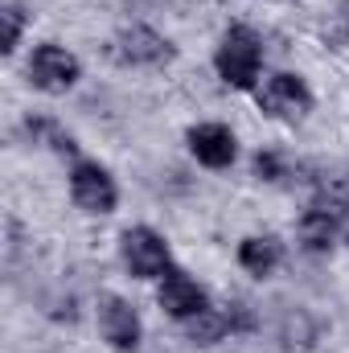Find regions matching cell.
Returning <instances> with one entry per match:
<instances>
[{
    "instance_id": "cell-5",
    "label": "cell",
    "mask_w": 349,
    "mask_h": 353,
    "mask_svg": "<svg viewBox=\"0 0 349 353\" xmlns=\"http://www.w3.org/2000/svg\"><path fill=\"white\" fill-rule=\"evenodd\" d=\"M99 329H103V337H107L111 350H119V353L140 350L144 329H140L136 308H132L123 296H103V300H99Z\"/></svg>"
},
{
    "instance_id": "cell-4",
    "label": "cell",
    "mask_w": 349,
    "mask_h": 353,
    "mask_svg": "<svg viewBox=\"0 0 349 353\" xmlns=\"http://www.w3.org/2000/svg\"><path fill=\"white\" fill-rule=\"evenodd\" d=\"M259 107L271 119H300L312 107V90L300 74H271L259 87Z\"/></svg>"
},
{
    "instance_id": "cell-11",
    "label": "cell",
    "mask_w": 349,
    "mask_h": 353,
    "mask_svg": "<svg viewBox=\"0 0 349 353\" xmlns=\"http://www.w3.org/2000/svg\"><path fill=\"white\" fill-rule=\"evenodd\" d=\"M185 333H189V341H197V345H214V341H222L226 333H235V329H230V312L206 308V312H197V316L185 321Z\"/></svg>"
},
{
    "instance_id": "cell-8",
    "label": "cell",
    "mask_w": 349,
    "mask_h": 353,
    "mask_svg": "<svg viewBox=\"0 0 349 353\" xmlns=\"http://www.w3.org/2000/svg\"><path fill=\"white\" fill-rule=\"evenodd\" d=\"M115 58L128 62V66H161V62L173 58V46H169L157 29L132 25V29H123V33L115 37Z\"/></svg>"
},
{
    "instance_id": "cell-6",
    "label": "cell",
    "mask_w": 349,
    "mask_h": 353,
    "mask_svg": "<svg viewBox=\"0 0 349 353\" xmlns=\"http://www.w3.org/2000/svg\"><path fill=\"white\" fill-rule=\"evenodd\" d=\"M70 197L79 201V210H87V214H111L115 210V201H119V189H115V181L111 173L103 169V165H74V173H70Z\"/></svg>"
},
{
    "instance_id": "cell-9",
    "label": "cell",
    "mask_w": 349,
    "mask_h": 353,
    "mask_svg": "<svg viewBox=\"0 0 349 353\" xmlns=\"http://www.w3.org/2000/svg\"><path fill=\"white\" fill-rule=\"evenodd\" d=\"M189 152L206 165V169H226L235 161V132L226 123H197L189 128Z\"/></svg>"
},
{
    "instance_id": "cell-2",
    "label": "cell",
    "mask_w": 349,
    "mask_h": 353,
    "mask_svg": "<svg viewBox=\"0 0 349 353\" xmlns=\"http://www.w3.org/2000/svg\"><path fill=\"white\" fill-rule=\"evenodd\" d=\"M79 74H83L79 58L70 50L54 46V41L37 46L33 58H29V83L37 90H46V94H66V90L79 83Z\"/></svg>"
},
{
    "instance_id": "cell-7",
    "label": "cell",
    "mask_w": 349,
    "mask_h": 353,
    "mask_svg": "<svg viewBox=\"0 0 349 353\" xmlns=\"http://www.w3.org/2000/svg\"><path fill=\"white\" fill-rule=\"evenodd\" d=\"M161 308L173 316V321H189V316H197V312H206L210 308V300H206V288L197 283V279H189L185 271H177V267H169L165 275H161Z\"/></svg>"
},
{
    "instance_id": "cell-1",
    "label": "cell",
    "mask_w": 349,
    "mask_h": 353,
    "mask_svg": "<svg viewBox=\"0 0 349 353\" xmlns=\"http://www.w3.org/2000/svg\"><path fill=\"white\" fill-rule=\"evenodd\" d=\"M214 66L222 74V83L235 90H251L255 79H259V66H263V41L255 29L247 25H230L222 33V46L214 54Z\"/></svg>"
},
{
    "instance_id": "cell-13",
    "label": "cell",
    "mask_w": 349,
    "mask_h": 353,
    "mask_svg": "<svg viewBox=\"0 0 349 353\" xmlns=\"http://www.w3.org/2000/svg\"><path fill=\"white\" fill-rule=\"evenodd\" d=\"M21 29H25V17H21L17 4H8L4 8V54H12L21 46Z\"/></svg>"
},
{
    "instance_id": "cell-10",
    "label": "cell",
    "mask_w": 349,
    "mask_h": 353,
    "mask_svg": "<svg viewBox=\"0 0 349 353\" xmlns=\"http://www.w3.org/2000/svg\"><path fill=\"white\" fill-rule=\"evenodd\" d=\"M239 263L247 267L251 275H271L275 267L283 263V247H279V239H271V234H255V239H243V247H239Z\"/></svg>"
},
{
    "instance_id": "cell-3",
    "label": "cell",
    "mask_w": 349,
    "mask_h": 353,
    "mask_svg": "<svg viewBox=\"0 0 349 353\" xmlns=\"http://www.w3.org/2000/svg\"><path fill=\"white\" fill-rule=\"evenodd\" d=\"M119 255H123V263H128V271H132L136 279H157V275L169 271V243H165L157 230H148V226L123 230Z\"/></svg>"
},
{
    "instance_id": "cell-12",
    "label": "cell",
    "mask_w": 349,
    "mask_h": 353,
    "mask_svg": "<svg viewBox=\"0 0 349 353\" xmlns=\"http://www.w3.org/2000/svg\"><path fill=\"white\" fill-rule=\"evenodd\" d=\"M279 341H283V350H308V345L317 341V325H312V316H308L304 308L288 312L283 325H279Z\"/></svg>"
}]
</instances>
